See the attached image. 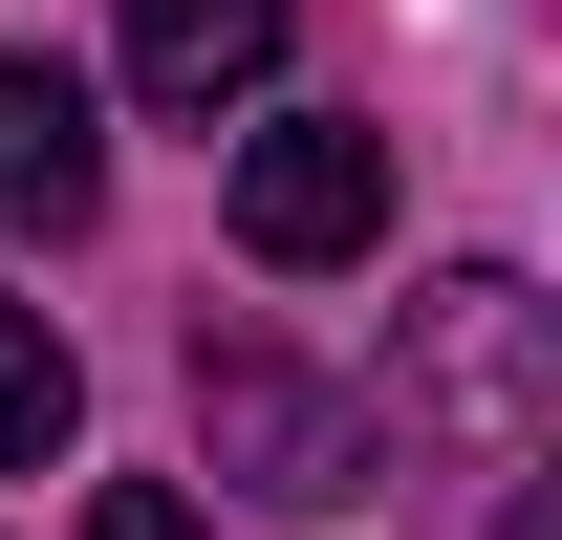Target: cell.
Listing matches in <instances>:
<instances>
[{
  "label": "cell",
  "instance_id": "6da1fadb",
  "mask_svg": "<svg viewBox=\"0 0 562 540\" xmlns=\"http://www.w3.org/2000/svg\"><path fill=\"white\" fill-rule=\"evenodd\" d=\"M390 432H432V454H476V475H541V432H562V368H541V281H519V260H454V281L412 303Z\"/></svg>",
  "mask_w": 562,
  "mask_h": 540
},
{
  "label": "cell",
  "instance_id": "7a4b0ae2",
  "mask_svg": "<svg viewBox=\"0 0 562 540\" xmlns=\"http://www.w3.org/2000/svg\"><path fill=\"white\" fill-rule=\"evenodd\" d=\"M368 238H390V131H368V109H260V131H238V260L325 281V260H368Z\"/></svg>",
  "mask_w": 562,
  "mask_h": 540
},
{
  "label": "cell",
  "instance_id": "3957f363",
  "mask_svg": "<svg viewBox=\"0 0 562 540\" xmlns=\"http://www.w3.org/2000/svg\"><path fill=\"white\" fill-rule=\"evenodd\" d=\"M195 432H216V475H260V497H368V410L347 390H303L281 346H195Z\"/></svg>",
  "mask_w": 562,
  "mask_h": 540
},
{
  "label": "cell",
  "instance_id": "277c9868",
  "mask_svg": "<svg viewBox=\"0 0 562 540\" xmlns=\"http://www.w3.org/2000/svg\"><path fill=\"white\" fill-rule=\"evenodd\" d=\"M109 216V131H87V66L0 44V238H87Z\"/></svg>",
  "mask_w": 562,
  "mask_h": 540
},
{
  "label": "cell",
  "instance_id": "5b68a950",
  "mask_svg": "<svg viewBox=\"0 0 562 540\" xmlns=\"http://www.w3.org/2000/svg\"><path fill=\"white\" fill-rule=\"evenodd\" d=\"M281 22H303V0H131V87L173 131H216V109L281 87Z\"/></svg>",
  "mask_w": 562,
  "mask_h": 540
},
{
  "label": "cell",
  "instance_id": "8992f818",
  "mask_svg": "<svg viewBox=\"0 0 562 540\" xmlns=\"http://www.w3.org/2000/svg\"><path fill=\"white\" fill-rule=\"evenodd\" d=\"M87 432V368H66V325H44V303H0V475H44Z\"/></svg>",
  "mask_w": 562,
  "mask_h": 540
},
{
  "label": "cell",
  "instance_id": "52a82bcc",
  "mask_svg": "<svg viewBox=\"0 0 562 540\" xmlns=\"http://www.w3.org/2000/svg\"><path fill=\"white\" fill-rule=\"evenodd\" d=\"M87 540H195V497H173V475H109V497H87Z\"/></svg>",
  "mask_w": 562,
  "mask_h": 540
},
{
  "label": "cell",
  "instance_id": "ba28073f",
  "mask_svg": "<svg viewBox=\"0 0 562 540\" xmlns=\"http://www.w3.org/2000/svg\"><path fill=\"white\" fill-rule=\"evenodd\" d=\"M519 540H541V497H519Z\"/></svg>",
  "mask_w": 562,
  "mask_h": 540
}]
</instances>
